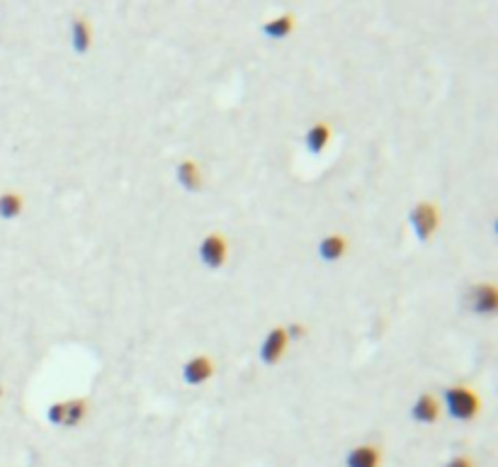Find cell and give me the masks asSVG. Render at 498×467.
Listing matches in <instances>:
<instances>
[{
	"instance_id": "9a60e30c",
	"label": "cell",
	"mask_w": 498,
	"mask_h": 467,
	"mask_svg": "<svg viewBox=\"0 0 498 467\" xmlns=\"http://www.w3.org/2000/svg\"><path fill=\"white\" fill-rule=\"evenodd\" d=\"M22 212V197L17 192H3L0 195V217L3 219H15Z\"/></svg>"
},
{
	"instance_id": "7c38bea8",
	"label": "cell",
	"mask_w": 498,
	"mask_h": 467,
	"mask_svg": "<svg viewBox=\"0 0 498 467\" xmlns=\"http://www.w3.org/2000/svg\"><path fill=\"white\" fill-rule=\"evenodd\" d=\"M71 39H73V49H76L78 54H85L87 49H90V44H93V32H90V27H87L85 20L73 22Z\"/></svg>"
},
{
	"instance_id": "8992f818",
	"label": "cell",
	"mask_w": 498,
	"mask_h": 467,
	"mask_svg": "<svg viewBox=\"0 0 498 467\" xmlns=\"http://www.w3.org/2000/svg\"><path fill=\"white\" fill-rule=\"evenodd\" d=\"M382 462V450L377 446H357L348 453L345 465L348 467H380Z\"/></svg>"
},
{
	"instance_id": "5b68a950",
	"label": "cell",
	"mask_w": 498,
	"mask_h": 467,
	"mask_svg": "<svg viewBox=\"0 0 498 467\" xmlns=\"http://www.w3.org/2000/svg\"><path fill=\"white\" fill-rule=\"evenodd\" d=\"M211 375H214V363L207 355H197V358L187 360L185 368H183V377H185L187 385H202Z\"/></svg>"
},
{
	"instance_id": "7a4b0ae2",
	"label": "cell",
	"mask_w": 498,
	"mask_h": 467,
	"mask_svg": "<svg viewBox=\"0 0 498 467\" xmlns=\"http://www.w3.org/2000/svg\"><path fill=\"white\" fill-rule=\"evenodd\" d=\"M437 221H440V217H437V210L433 202H418V205L413 207L411 224L421 241H428V239L433 237V231L437 229Z\"/></svg>"
},
{
	"instance_id": "2e32d148",
	"label": "cell",
	"mask_w": 498,
	"mask_h": 467,
	"mask_svg": "<svg viewBox=\"0 0 498 467\" xmlns=\"http://www.w3.org/2000/svg\"><path fill=\"white\" fill-rule=\"evenodd\" d=\"M61 419H63V404H52L49 406V421L61 426Z\"/></svg>"
},
{
	"instance_id": "277c9868",
	"label": "cell",
	"mask_w": 498,
	"mask_h": 467,
	"mask_svg": "<svg viewBox=\"0 0 498 467\" xmlns=\"http://www.w3.org/2000/svg\"><path fill=\"white\" fill-rule=\"evenodd\" d=\"M287 344H289L287 329L278 326V329L270 331V334H267V339L262 341V348H260L262 363H267V365L278 363V360L284 355V350H287Z\"/></svg>"
},
{
	"instance_id": "6da1fadb",
	"label": "cell",
	"mask_w": 498,
	"mask_h": 467,
	"mask_svg": "<svg viewBox=\"0 0 498 467\" xmlns=\"http://www.w3.org/2000/svg\"><path fill=\"white\" fill-rule=\"evenodd\" d=\"M445 404H447V414L452 419H459V421H469L474 416H479L481 411V399L477 397V392H472L469 387H447L445 390Z\"/></svg>"
},
{
	"instance_id": "3957f363",
	"label": "cell",
	"mask_w": 498,
	"mask_h": 467,
	"mask_svg": "<svg viewBox=\"0 0 498 467\" xmlns=\"http://www.w3.org/2000/svg\"><path fill=\"white\" fill-rule=\"evenodd\" d=\"M229 256V246H226L221 234H209L205 241L200 244V258L207 268H221Z\"/></svg>"
},
{
	"instance_id": "4fadbf2b",
	"label": "cell",
	"mask_w": 498,
	"mask_h": 467,
	"mask_svg": "<svg viewBox=\"0 0 498 467\" xmlns=\"http://www.w3.org/2000/svg\"><path fill=\"white\" fill-rule=\"evenodd\" d=\"M87 414V404L83 399H73V401H63V419L61 426H78V424L85 419Z\"/></svg>"
},
{
	"instance_id": "30bf717a",
	"label": "cell",
	"mask_w": 498,
	"mask_h": 467,
	"mask_svg": "<svg viewBox=\"0 0 498 467\" xmlns=\"http://www.w3.org/2000/svg\"><path fill=\"white\" fill-rule=\"evenodd\" d=\"M345 251H348V241L340 234H331L319 244V253L324 261H338V258L345 256Z\"/></svg>"
},
{
	"instance_id": "e0dca14e",
	"label": "cell",
	"mask_w": 498,
	"mask_h": 467,
	"mask_svg": "<svg viewBox=\"0 0 498 467\" xmlns=\"http://www.w3.org/2000/svg\"><path fill=\"white\" fill-rule=\"evenodd\" d=\"M445 467H474V465H472V460H469V457L457 455V457H452V460H447Z\"/></svg>"
},
{
	"instance_id": "d6986e66",
	"label": "cell",
	"mask_w": 498,
	"mask_h": 467,
	"mask_svg": "<svg viewBox=\"0 0 498 467\" xmlns=\"http://www.w3.org/2000/svg\"><path fill=\"white\" fill-rule=\"evenodd\" d=\"M0 397H3V387H0Z\"/></svg>"
},
{
	"instance_id": "8fae6325",
	"label": "cell",
	"mask_w": 498,
	"mask_h": 467,
	"mask_svg": "<svg viewBox=\"0 0 498 467\" xmlns=\"http://www.w3.org/2000/svg\"><path fill=\"white\" fill-rule=\"evenodd\" d=\"M178 180L180 185L185 188V190L190 192H197L202 188V175H200V168H197L195 161H183V163L178 166Z\"/></svg>"
},
{
	"instance_id": "9c48e42d",
	"label": "cell",
	"mask_w": 498,
	"mask_h": 467,
	"mask_svg": "<svg viewBox=\"0 0 498 467\" xmlns=\"http://www.w3.org/2000/svg\"><path fill=\"white\" fill-rule=\"evenodd\" d=\"M329 139H331V127L324 122H319L309 129L304 141H307V149L311 151V154H321V151L329 146Z\"/></svg>"
},
{
	"instance_id": "ac0fdd59",
	"label": "cell",
	"mask_w": 498,
	"mask_h": 467,
	"mask_svg": "<svg viewBox=\"0 0 498 467\" xmlns=\"http://www.w3.org/2000/svg\"><path fill=\"white\" fill-rule=\"evenodd\" d=\"M304 334H307V329H304L302 324H292V326H289V329H287V336H289V339H302Z\"/></svg>"
},
{
	"instance_id": "5bb4252c",
	"label": "cell",
	"mask_w": 498,
	"mask_h": 467,
	"mask_svg": "<svg viewBox=\"0 0 498 467\" xmlns=\"http://www.w3.org/2000/svg\"><path fill=\"white\" fill-rule=\"evenodd\" d=\"M292 30H294V17L292 15H280V17H275V20H270L265 25V34L273 37V39H282V37H287Z\"/></svg>"
},
{
	"instance_id": "ba28073f",
	"label": "cell",
	"mask_w": 498,
	"mask_h": 467,
	"mask_svg": "<svg viewBox=\"0 0 498 467\" xmlns=\"http://www.w3.org/2000/svg\"><path fill=\"white\" fill-rule=\"evenodd\" d=\"M496 288L493 285H479V288L472 290V309L477 314H491L496 312Z\"/></svg>"
},
{
	"instance_id": "52a82bcc",
	"label": "cell",
	"mask_w": 498,
	"mask_h": 467,
	"mask_svg": "<svg viewBox=\"0 0 498 467\" xmlns=\"http://www.w3.org/2000/svg\"><path fill=\"white\" fill-rule=\"evenodd\" d=\"M411 416L418 424H433L440 416V404H437V399L433 395H421L416 399V404H413Z\"/></svg>"
}]
</instances>
